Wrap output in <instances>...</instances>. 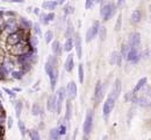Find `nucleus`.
Returning a JSON list of instances; mask_svg holds the SVG:
<instances>
[{
	"label": "nucleus",
	"mask_w": 151,
	"mask_h": 140,
	"mask_svg": "<svg viewBox=\"0 0 151 140\" xmlns=\"http://www.w3.org/2000/svg\"><path fill=\"white\" fill-rule=\"evenodd\" d=\"M56 63H57L56 56H50V57L48 58V61L45 62V65H44L45 74L49 76V79H50L51 90H55V89H56V84H57L58 76H59V72H58V70L56 69Z\"/></svg>",
	"instance_id": "1"
},
{
	"label": "nucleus",
	"mask_w": 151,
	"mask_h": 140,
	"mask_svg": "<svg viewBox=\"0 0 151 140\" xmlns=\"http://www.w3.org/2000/svg\"><path fill=\"white\" fill-rule=\"evenodd\" d=\"M115 13H116V6L113 2H108L106 5H101L100 15H101L102 20H105V21L109 20Z\"/></svg>",
	"instance_id": "2"
},
{
	"label": "nucleus",
	"mask_w": 151,
	"mask_h": 140,
	"mask_svg": "<svg viewBox=\"0 0 151 140\" xmlns=\"http://www.w3.org/2000/svg\"><path fill=\"white\" fill-rule=\"evenodd\" d=\"M93 130V112L92 111H87L86 116H85V120H84V125H82V131H84V139H87L91 134Z\"/></svg>",
	"instance_id": "3"
},
{
	"label": "nucleus",
	"mask_w": 151,
	"mask_h": 140,
	"mask_svg": "<svg viewBox=\"0 0 151 140\" xmlns=\"http://www.w3.org/2000/svg\"><path fill=\"white\" fill-rule=\"evenodd\" d=\"M115 102H116V101H115L112 96L108 95L107 99H106L105 103H103V108H102V115H103L105 122H107V120L109 119V116H110V113H112V111H113V109H114Z\"/></svg>",
	"instance_id": "4"
},
{
	"label": "nucleus",
	"mask_w": 151,
	"mask_h": 140,
	"mask_svg": "<svg viewBox=\"0 0 151 140\" xmlns=\"http://www.w3.org/2000/svg\"><path fill=\"white\" fill-rule=\"evenodd\" d=\"M140 58H141V51H140L138 47H129L126 60H127L128 62L136 63V62H138Z\"/></svg>",
	"instance_id": "5"
},
{
	"label": "nucleus",
	"mask_w": 151,
	"mask_h": 140,
	"mask_svg": "<svg viewBox=\"0 0 151 140\" xmlns=\"http://www.w3.org/2000/svg\"><path fill=\"white\" fill-rule=\"evenodd\" d=\"M103 92H105L103 83L101 81H98L96 84H95V88H94V102H95V105L101 103V101L103 98Z\"/></svg>",
	"instance_id": "6"
},
{
	"label": "nucleus",
	"mask_w": 151,
	"mask_h": 140,
	"mask_svg": "<svg viewBox=\"0 0 151 140\" xmlns=\"http://www.w3.org/2000/svg\"><path fill=\"white\" fill-rule=\"evenodd\" d=\"M21 41H22V33L20 30L9 33L7 35V37H6V43L8 46H15V44H17Z\"/></svg>",
	"instance_id": "7"
},
{
	"label": "nucleus",
	"mask_w": 151,
	"mask_h": 140,
	"mask_svg": "<svg viewBox=\"0 0 151 140\" xmlns=\"http://www.w3.org/2000/svg\"><path fill=\"white\" fill-rule=\"evenodd\" d=\"M65 92H66L68 99H71V101L75 99L76 97H77V94H78V89H77L76 82L71 81V82L68 83V85L65 87Z\"/></svg>",
	"instance_id": "8"
},
{
	"label": "nucleus",
	"mask_w": 151,
	"mask_h": 140,
	"mask_svg": "<svg viewBox=\"0 0 151 140\" xmlns=\"http://www.w3.org/2000/svg\"><path fill=\"white\" fill-rule=\"evenodd\" d=\"M121 90H122V84H121V79L120 78H116L114 84H113V88H112V91L109 94V96H112L115 101L120 97V94H121Z\"/></svg>",
	"instance_id": "9"
},
{
	"label": "nucleus",
	"mask_w": 151,
	"mask_h": 140,
	"mask_svg": "<svg viewBox=\"0 0 151 140\" xmlns=\"http://www.w3.org/2000/svg\"><path fill=\"white\" fill-rule=\"evenodd\" d=\"M141 44V34L137 32H134L129 34L128 37V46L129 47H140Z\"/></svg>",
	"instance_id": "10"
},
{
	"label": "nucleus",
	"mask_w": 151,
	"mask_h": 140,
	"mask_svg": "<svg viewBox=\"0 0 151 140\" xmlns=\"http://www.w3.org/2000/svg\"><path fill=\"white\" fill-rule=\"evenodd\" d=\"M73 47L76 48V51H77V57L78 58H81V54H82V47H81V36L79 33L75 34L73 36Z\"/></svg>",
	"instance_id": "11"
},
{
	"label": "nucleus",
	"mask_w": 151,
	"mask_h": 140,
	"mask_svg": "<svg viewBox=\"0 0 151 140\" xmlns=\"http://www.w3.org/2000/svg\"><path fill=\"white\" fill-rule=\"evenodd\" d=\"M72 117V101L68 99L66 104H65V117H64V122L68 124V130L70 126V120Z\"/></svg>",
	"instance_id": "12"
},
{
	"label": "nucleus",
	"mask_w": 151,
	"mask_h": 140,
	"mask_svg": "<svg viewBox=\"0 0 151 140\" xmlns=\"http://www.w3.org/2000/svg\"><path fill=\"white\" fill-rule=\"evenodd\" d=\"M122 56H121V54L119 53V51H113L112 54H110V58H109V63L112 64V65H121V63H122Z\"/></svg>",
	"instance_id": "13"
},
{
	"label": "nucleus",
	"mask_w": 151,
	"mask_h": 140,
	"mask_svg": "<svg viewBox=\"0 0 151 140\" xmlns=\"http://www.w3.org/2000/svg\"><path fill=\"white\" fill-rule=\"evenodd\" d=\"M73 68H75L73 54H71V51H70V54L68 55V57H66V60H65V63H64V69H65L68 72H71V71L73 70Z\"/></svg>",
	"instance_id": "14"
},
{
	"label": "nucleus",
	"mask_w": 151,
	"mask_h": 140,
	"mask_svg": "<svg viewBox=\"0 0 151 140\" xmlns=\"http://www.w3.org/2000/svg\"><path fill=\"white\" fill-rule=\"evenodd\" d=\"M56 101H57V96L56 95H52L48 98V102H47V109L49 112H55L56 111Z\"/></svg>",
	"instance_id": "15"
},
{
	"label": "nucleus",
	"mask_w": 151,
	"mask_h": 140,
	"mask_svg": "<svg viewBox=\"0 0 151 140\" xmlns=\"http://www.w3.org/2000/svg\"><path fill=\"white\" fill-rule=\"evenodd\" d=\"M57 4H56V1H54V0H45V1H43V4H42V8L43 9H47V11H50V12H54L56 8H57Z\"/></svg>",
	"instance_id": "16"
},
{
	"label": "nucleus",
	"mask_w": 151,
	"mask_h": 140,
	"mask_svg": "<svg viewBox=\"0 0 151 140\" xmlns=\"http://www.w3.org/2000/svg\"><path fill=\"white\" fill-rule=\"evenodd\" d=\"M147 83H148V78H147V77H142L141 79H138L137 84L135 85V88H134V90H133V94H137L138 91L143 90Z\"/></svg>",
	"instance_id": "17"
},
{
	"label": "nucleus",
	"mask_w": 151,
	"mask_h": 140,
	"mask_svg": "<svg viewBox=\"0 0 151 140\" xmlns=\"http://www.w3.org/2000/svg\"><path fill=\"white\" fill-rule=\"evenodd\" d=\"M142 20V12L140 9H135L133 11L131 15H130V21L133 23H138Z\"/></svg>",
	"instance_id": "18"
},
{
	"label": "nucleus",
	"mask_w": 151,
	"mask_h": 140,
	"mask_svg": "<svg viewBox=\"0 0 151 140\" xmlns=\"http://www.w3.org/2000/svg\"><path fill=\"white\" fill-rule=\"evenodd\" d=\"M51 50H52V53H54L55 56H61V54H62V46H61L59 41H54L52 42Z\"/></svg>",
	"instance_id": "19"
},
{
	"label": "nucleus",
	"mask_w": 151,
	"mask_h": 140,
	"mask_svg": "<svg viewBox=\"0 0 151 140\" xmlns=\"http://www.w3.org/2000/svg\"><path fill=\"white\" fill-rule=\"evenodd\" d=\"M63 49L66 51V53H70L72 49H73V39L72 37H69L65 40V43L63 46Z\"/></svg>",
	"instance_id": "20"
},
{
	"label": "nucleus",
	"mask_w": 151,
	"mask_h": 140,
	"mask_svg": "<svg viewBox=\"0 0 151 140\" xmlns=\"http://www.w3.org/2000/svg\"><path fill=\"white\" fill-rule=\"evenodd\" d=\"M73 35H75V28H73L72 22L69 21V25H68L66 32H65V36H66V39H69V37H73Z\"/></svg>",
	"instance_id": "21"
},
{
	"label": "nucleus",
	"mask_w": 151,
	"mask_h": 140,
	"mask_svg": "<svg viewBox=\"0 0 151 140\" xmlns=\"http://www.w3.org/2000/svg\"><path fill=\"white\" fill-rule=\"evenodd\" d=\"M99 27H100V22H99V21H94V22H93V25H92V27L89 28V29H91V33H92V36H93V39H94L95 36H98Z\"/></svg>",
	"instance_id": "22"
},
{
	"label": "nucleus",
	"mask_w": 151,
	"mask_h": 140,
	"mask_svg": "<svg viewBox=\"0 0 151 140\" xmlns=\"http://www.w3.org/2000/svg\"><path fill=\"white\" fill-rule=\"evenodd\" d=\"M56 96H57V99H59V101L64 102V101H65V98H66V92H65V88H64V87L59 88V89H58V91H57V94H56Z\"/></svg>",
	"instance_id": "23"
},
{
	"label": "nucleus",
	"mask_w": 151,
	"mask_h": 140,
	"mask_svg": "<svg viewBox=\"0 0 151 140\" xmlns=\"http://www.w3.org/2000/svg\"><path fill=\"white\" fill-rule=\"evenodd\" d=\"M44 40H45V43L47 44H49L50 42H52V40H54V32L51 29H48L44 33Z\"/></svg>",
	"instance_id": "24"
},
{
	"label": "nucleus",
	"mask_w": 151,
	"mask_h": 140,
	"mask_svg": "<svg viewBox=\"0 0 151 140\" xmlns=\"http://www.w3.org/2000/svg\"><path fill=\"white\" fill-rule=\"evenodd\" d=\"M98 35L100 36V41H103L106 39V35H107V29L105 26H101L99 27V32H98Z\"/></svg>",
	"instance_id": "25"
},
{
	"label": "nucleus",
	"mask_w": 151,
	"mask_h": 140,
	"mask_svg": "<svg viewBox=\"0 0 151 140\" xmlns=\"http://www.w3.org/2000/svg\"><path fill=\"white\" fill-rule=\"evenodd\" d=\"M78 77H79V82L80 83H84V77H85V74H84V64L80 63L78 65Z\"/></svg>",
	"instance_id": "26"
},
{
	"label": "nucleus",
	"mask_w": 151,
	"mask_h": 140,
	"mask_svg": "<svg viewBox=\"0 0 151 140\" xmlns=\"http://www.w3.org/2000/svg\"><path fill=\"white\" fill-rule=\"evenodd\" d=\"M49 137H50V139L57 140V139H59L62 136H61V133H59L58 129L56 127V129H52V130L50 131V134H49Z\"/></svg>",
	"instance_id": "27"
},
{
	"label": "nucleus",
	"mask_w": 151,
	"mask_h": 140,
	"mask_svg": "<svg viewBox=\"0 0 151 140\" xmlns=\"http://www.w3.org/2000/svg\"><path fill=\"white\" fill-rule=\"evenodd\" d=\"M31 26H33V23L29 20H27L26 18H21V27L23 29H30Z\"/></svg>",
	"instance_id": "28"
},
{
	"label": "nucleus",
	"mask_w": 151,
	"mask_h": 140,
	"mask_svg": "<svg viewBox=\"0 0 151 140\" xmlns=\"http://www.w3.org/2000/svg\"><path fill=\"white\" fill-rule=\"evenodd\" d=\"M29 44H30V48L36 49V47L38 44V39L36 37V35H33V36L29 37Z\"/></svg>",
	"instance_id": "29"
},
{
	"label": "nucleus",
	"mask_w": 151,
	"mask_h": 140,
	"mask_svg": "<svg viewBox=\"0 0 151 140\" xmlns=\"http://www.w3.org/2000/svg\"><path fill=\"white\" fill-rule=\"evenodd\" d=\"M31 113H33V116H38L41 113V106H40V104H37V103H34L33 104V106H31Z\"/></svg>",
	"instance_id": "30"
},
{
	"label": "nucleus",
	"mask_w": 151,
	"mask_h": 140,
	"mask_svg": "<svg viewBox=\"0 0 151 140\" xmlns=\"http://www.w3.org/2000/svg\"><path fill=\"white\" fill-rule=\"evenodd\" d=\"M63 11H64V14L65 15H70V14L75 13V7L72 5H65L64 8H63Z\"/></svg>",
	"instance_id": "31"
},
{
	"label": "nucleus",
	"mask_w": 151,
	"mask_h": 140,
	"mask_svg": "<svg viewBox=\"0 0 151 140\" xmlns=\"http://www.w3.org/2000/svg\"><path fill=\"white\" fill-rule=\"evenodd\" d=\"M22 108H23V105H22V103H21V102H16V103H15V115H16V117H17V118H20V115H21Z\"/></svg>",
	"instance_id": "32"
},
{
	"label": "nucleus",
	"mask_w": 151,
	"mask_h": 140,
	"mask_svg": "<svg viewBox=\"0 0 151 140\" xmlns=\"http://www.w3.org/2000/svg\"><path fill=\"white\" fill-rule=\"evenodd\" d=\"M58 131L61 133V136H64L66 132H68V126H66V123H63V124H59L58 125Z\"/></svg>",
	"instance_id": "33"
},
{
	"label": "nucleus",
	"mask_w": 151,
	"mask_h": 140,
	"mask_svg": "<svg viewBox=\"0 0 151 140\" xmlns=\"http://www.w3.org/2000/svg\"><path fill=\"white\" fill-rule=\"evenodd\" d=\"M10 76H12L14 79H21V78H22V71L12 70V71H10Z\"/></svg>",
	"instance_id": "34"
},
{
	"label": "nucleus",
	"mask_w": 151,
	"mask_h": 140,
	"mask_svg": "<svg viewBox=\"0 0 151 140\" xmlns=\"http://www.w3.org/2000/svg\"><path fill=\"white\" fill-rule=\"evenodd\" d=\"M17 126H19V130H20V132H21V134H22V137H24L26 136V126H24V123L20 119L19 120V123H17Z\"/></svg>",
	"instance_id": "35"
},
{
	"label": "nucleus",
	"mask_w": 151,
	"mask_h": 140,
	"mask_svg": "<svg viewBox=\"0 0 151 140\" xmlns=\"http://www.w3.org/2000/svg\"><path fill=\"white\" fill-rule=\"evenodd\" d=\"M33 28H34V32H35V34L36 35H42V29H41V25L38 23V22H35L34 25H33Z\"/></svg>",
	"instance_id": "36"
},
{
	"label": "nucleus",
	"mask_w": 151,
	"mask_h": 140,
	"mask_svg": "<svg viewBox=\"0 0 151 140\" xmlns=\"http://www.w3.org/2000/svg\"><path fill=\"white\" fill-rule=\"evenodd\" d=\"M121 25H122V14L120 13L117 15V20H116V25H115V30L119 32L121 29Z\"/></svg>",
	"instance_id": "37"
},
{
	"label": "nucleus",
	"mask_w": 151,
	"mask_h": 140,
	"mask_svg": "<svg viewBox=\"0 0 151 140\" xmlns=\"http://www.w3.org/2000/svg\"><path fill=\"white\" fill-rule=\"evenodd\" d=\"M128 49H129V46L128 44H122V47H121V56H122V58H126L127 57V53H128Z\"/></svg>",
	"instance_id": "38"
},
{
	"label": "nucleus",
	"mask_w": 151,
	"mask_h": 140,
	"mask_svg": "<svg viewBox=\"0 0 151 140\" xmlns=\"http://www.w3.org/2000/svg\"><path fill=\"white\" fill-rule=\"evenodd\" d=\"M38 18H40V22L42 23V25H49V22H48V20H47V18H45V13H40L38 15H37Z\"/></svg>",
	"instance_id": "39"
},
{
	"label": "nucleus",
	"mask_w": 151,
	"mask_h": 140,
	"mask_svg": "<svg viewBox=\"0 0 151 140\" xmlns=\"http://www.w3.org/2000/svg\"><path fill=\"white\" fill-rule=\"evenodd\" d=\"M30 138L33 140H40V134H38V132H37L36 130H33V131L30 132Z\"/></svg>",
	"instance_id": "40"
},
{
	"label": "nucleus",
	"mask_w": 151,
	"mask_h": 140,
	"mask_svg": "<svg viewBox=\"0 0 151 140\" xmlns=\"http://www.w3.org/2000/svg\"><path fill=\"white\" fill-rule=\"evenodd\" d=\"M45 18L48 20V22H51L55 20V13L54 12H50V13H45Z\"/></svg>",
	"instance_id": "41"
},
{
	"label": "nucleus",
	"mask_w": 151,
	"mask_h": 140,
	"mask_svg": "<svg viewBox=\"0 0 151 140\" xmlns=\"http://www.w3.org/2000/svg\"><path fill=\"white\" fill-rule=\"evenodd\" d=\"M94 5V1L93 0H86L85 1V9H91Z\"/></svg>",
	"instance_id": "42"
},
{
	"label": "nucleus",
	"mask_w": 151,
	"mask_h": 140,
	"mask_svg": "<svg viewBox=\"0 0 151 140\" xmlns=\"http://www.w3.org/2000/svg\"><path fill=\"white\" fill-rule=\"evenodd\" d=\"M3 91H5L8 96H10V97H13V98L16 96V95H15V92H14V90H10V89H7V88H3Z\"/></svg>",
	"instance_id": "43"
},
{
	"label": "nucleus",
	"mask_w": 151,
	"mask_h": 140,
	"mask_svg": "<svg viewBox=\"0 0 151 140\" xmlns=\"http://www.w3.org/2000/svg\"><path fill=\"white\" fill-rule=\"evenodd\" d=\"M93 40V36H92V33H91V29L88 28V30L86 32V42H91Z\"/></svg>",
	"instance_id": "44"
},
{
	"label": "nucleus",
	"mask_w": 151,
	"mask_h": 140,
	"mask_svg": "<svg viewBox=\"0 0 151 140\" xmlns=\"http://www.w3.org/2000/svg\"><path fill=\"white\" fill-rule=\"evenodd\" d=\"M124 4H126V0H117L115 6H116V8H122L124 6Z\"/></svg>",
	"instance_id": "45"
},
{
	"label": "nucleus",
	"mask_w": 151,
	"mask_h": 140,
	"mask_svg": "<svg viewBox=\"0 0 151 140\" xmlns=\"http://www.w3.org/2000/svg\"><path fill=\"white\" fill-rule=\"evenodd\" d=\"M12 125H13V119H12V117H8V119H7V126H8V129H12Z\"/></svg>",
	"instance_id": "46"
},
{
	"label": "nucleus",
	"mask_w": 151,
	"mask_h": 140,
	"mask_svg": "<svg viewBox=\"0 0 151 140\" xmlns=\"http://www.w3.org/2000/svg\"><path fill=\"white\" fill-rule=\"evenodd\" d=\"M55 1H56V4H57V5H64L66 0H55Z\"/></svg>",
	"instance_id": "47"
},
{
	"label": "nucleus",
	"mask_w": 151,
	"mask_h": 140,
	"mask_svg": "<svg viewBox=\"0 0 151 140\" xmlns=\"http://www.w3.org/2000/svg\"><path fill=\"white\" fill-rule=\"evenodd\" d=\"M3 26H5V22H3L2 18H0V29H2V28H3Z\"/></svg>",
	"instance_id": "48"
},
{
	"label": "nucleus",
	"mask_w": 151,
	"mask_h": 140,
	"mask_svg": "<svg viewBox=\"0 0 151 140\" xmlns=\"http://www.w3.org/2000/svg\"><path fill=\"white\" fill-rule=\"evenodd\" d=\"M34 13L36 14V15H38L41 12H40V8H34Z\"/></svg>",
	"instance_id": "49"
},
{
	"label": "nucleus",
	"mask_w": 151,
	"mask_h": 140,
	"mask_svg": "<svg viewBox=\"0 0 151 140\" xmlns=\"http://www.w3.org/2000/svg\"><path fill=\"white\" fill-rule=\"evenodd\" d=\"M9 1H12V2H20V4L24 2V0H9Z\"/></svg>",
	"instance_id": "50"
},
{
	"label": "nucleus",
	"mask_w": 151,
	"mask_h": 140,
	"mask_svg": "<svg viewBox=\"0 0 151 140\" xmlns=\"http://www.w3.org/2000/svg\"><path fill=\"white\" fill-rule=\"evenodd\" d=\"M93 1H94V4H101V5L103 2V0H93Z\"/></svg>",
	"instance_id": "51"
},
{
	"label": "nucleus",
	"mask_w": 151,
	"mask_h": 140,
	"mask_svg": "<svg viewBox=\"0 0 151 140\" xmlns=\"http://www.w3.org/2000/svg\"><path fill=\"white\" fill-rule=\"evenodd\" d=\"M1 134H3V127H2V125L0 124V136Z\"/></svg>",
	"instance_id": "52"
},
{
	"label": "nucleus",
	"mask_w": 151,
	"mask_h": 140,
	"mask_svg": "<svg viewBox=\"0 0 151 140\" xmlns=\"http://www.w3.org/2000/svg\"><path fill=\"white\" fill-rule=\"evenodd\" d=\"M31 11H33V8H31V7H28V8H27V12H31Z\"/></svg>",
	"instance_id": "53"
},
{
	"label": "nucleus",
	"mask_w": 151,
	"mask_h": 140,
	"mask_svg": "<svg viewBox=\"0 0 151 140\" xmlns=\"http://www.w3.org/2000/svg\"><path fill=\"white\" fill-rule=\"evenodd\" d=\"M3 16V12L2 11H0V18H2Z\"/></svg>",
	"instance_id": "54"
},
{
	"label": "nucleus",
	"mask_w": 151,
	"mask_h": 140,
	"mask_svg": "<svg viewBox=\"0 0 151 140\" xmlns=\"http://www.w3.org/2000/svg\"><path fill=\"white\" fill-rule=\"evenodd\" d=\"M14 91H21V89H19V88H15V89H14Z\"/></svg>",
	"instance_id": "55"
}]
</instances>
